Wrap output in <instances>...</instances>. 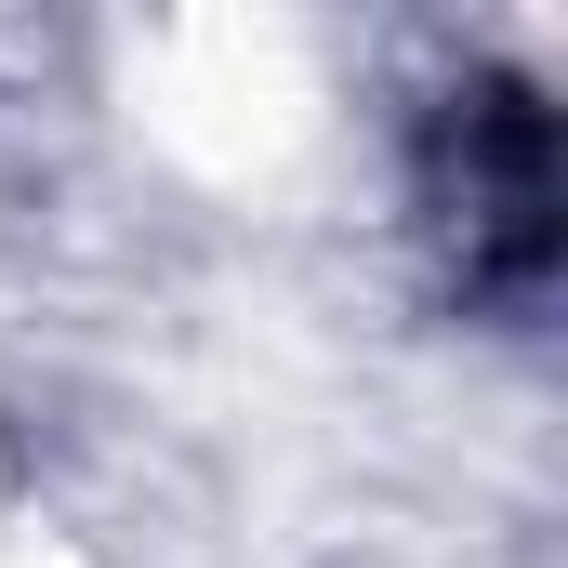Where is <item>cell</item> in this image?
I'll list each match as a JSON object with an SVG mask.
<instances>
[{
  "instance_id": "cell-1",
  "label": "cell",
  "mask_w": 568,
  "mask_h": 568,
  "mask_svg": "<svg viewBox=\"0 0 568 568\" xmlns=\"http://www.w3.org/2000/svg\"><path fill=\"white\" fill-rule=\"evenodd\" d=\"M410 212L436 239V278L489 331H542L568 278V159L529 67H463L410 120Z\"/></svg>"
}]
</instances>
